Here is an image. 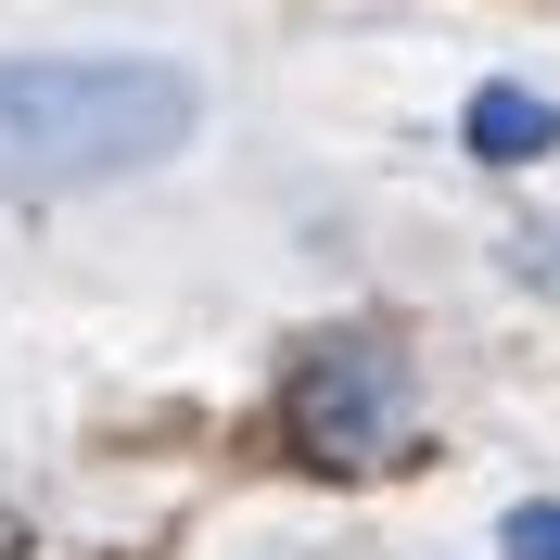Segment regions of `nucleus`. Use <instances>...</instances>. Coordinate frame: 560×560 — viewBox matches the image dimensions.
<instances>
[{
	"label": "nucleus",
	"mask_w": 560,
	"mask_h": 560,
	"mask_svg": "<svg viewBox=\"0 0 560 560\" xmlns=\"http://www.w3.org/2000/svg\"><path fill=\"white\" fill-rule=\"evenodd\" d=\"M458 140L485 153V166H535V153H560V103L548 90H471V115H458Z\"/></svg>",
	"instance_id": "obj_3"
},
{
	"label": "nucleus",
	"mask_w": 560,
	"mask_h": 560,
	"mask_svg": "<svg viewBox=\"0 0 560 560\" xmlns=\"http://www.w3.org/2000/svg\"><path fill=\"white\" fill-rule=\"evenodd\" d=\"M523 280H548V293H560V230H523Z\"/></svg>",
	"instance_id": "obj_5"
},
{
	"label": "nucleus",
	"mask_w": 560,
	"mask_h": 560,
	"mask_svg": "<svg viewBox=\"0 0 560 560\" xmlns=\"http://www.w3.org/2000/svg\"><path fill=\"white\" fill-rule=\"evenodd\" d=\"M395 420H408L395 345H318L306 370H293V433H306L318 458H383Z\"/></svg>",
	"instance_id": "obj_2"
},
{
	"label": "nucleus",
	"mask_w": 560,
	"mask_h": 560,
	"mask_svg": "<svg viewBox=\"0 0 560 560\" xmlns=\"http://www.w3.org/2000/svg\"><path fill=\"white\" fill-rule=\"evenodd\" d=\"M205 128V77L166 51H0V191L140 178Z\"/></svg>",
	"instance_id": "obj_1"
},
{
	"label": "nucleus",
	"mask_w": 560,
	"mask_h": 560,
	"mask_svg": "<svg viewBox=\"0 0 560 560\" xmlns=\"http://www.w3.org/2000/svg\"><path fill=\"white\" fill-rule=\"evenodd\" d=\"M497 548L510 560H560V497H523V510L497 523Z\"/></svg>",
	"instance_id": "obj_4"
}]
</instances>
